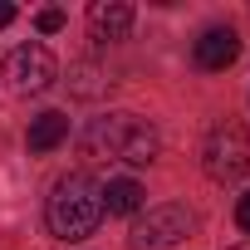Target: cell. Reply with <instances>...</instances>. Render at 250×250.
<instances>
[{"mask_svg": "<svg viewBox=\"0 0 250 250\" xmlns=\"http://www.w3.org/2000/svg\"><path fill=\"white\" fill-rule=\"evenodd\" d=\"M143 196H147V191H143L133 177H118V182L103 187V211H108V216H138V211H143Z\"/></svg>", "mask_w": 250, "mask_h": 250, "instance_id": "ba28073f", "label": "cell"}, {"mask_svg": "<svg viewBox=\"0 0 250 250\" xmlns=\"http://www.w3.org/2000/svg\"><path fill=\"white\" fill-rule=\"evenodd\" d=\"M235 226H240V230L250 235V191H245V196L235 201Z\"/></svg>", "mask_w": 250, "mask_h": 250, "instance_id": "8fae6325", "label": "cell"}, {"mask_svg": "<svg viewBox=\"0 0 250 250\" xmlns=\"http://www.w3.org/2000/svg\"><path fill=\"white\" fill-rule=\"evenodd\" d=\"M201 167H206V177L221 182V187H235V182L250 172V133H245L240 118L211 123V133H206V143H201Z\"/></svg>", "mask_w": 250, "mask_h": 250, "instance_id": "3957f363", "label": "cell"}, {"mask_svg": "<svg viewBox=\"0 0 250 250\" xmlns=\"http://www.w3.org/2000/svg\"><path fill=\"white\" fill-rule=\"evenodd\" d=\"M64 138H69V118L64 113H40L30 123V152H54Z\"/></svg>", "mask_w": 250, "mask_h": 250, "instance_id": "9c48e42d", "label": "cell"}, {"mask_svg": "<svg viewBox=\"0 0 250 250\" xmlns=\"http://www.w3.org/2000/svg\"><path fill=\"white\" fill-rule=\"evenodd\" d=\"M10 20H15V5H10V0H0V30H5Z\"/></svg>", "mask_w": 250, "mask_h": 250, "instance_id": "7c38bea8", "label": "cell"}, {"mask_svg": "<svg viewBox=\"0 0 250 250\" xmlns=\"http://www.w3.org/2000/svg\"><path fill=\"white\" fill-rule=\"evenodd\" d=\"M0 74L10 79L15 93H44L54 79H59V64L44 44H15L5 54V64H0Z\"/></svg>", "mask_w": 250, "mask_h": 250, "instance_id": "5b68a950", "label": "cell"}, {"mask_svg": "<svg viewBox=\"0 0 250 250\" xmlns=\"http://www.w3.org/2000/svg\"><path fill=\"white\" fill-rule=\"evenodd\" d=\"M88 30H93V40H123L133 30V5H123V0H93L88 5Z\"/></svg>", "mask_w": 250, "mask_h": 250, "instance_id": "52a82bcc", "label": "cell"}, {"mask_svg": "<svg viewBox=\"0 0 250 250\" xmlns=\"http://www.w3.org/2000/svg\"><path fill=\"white\" fill-rule=\"evenodd\" d=\"M35 25H40V35H59V30H64V10H54V5H49V10H40V15H35Z\"/></svg>", "mask_w": 250, "mask_h": 250, "instance_id": "30bf717a", "label": "cell"}, {"mask_svg": "<svg viewBox=\"0 0 250 250\" xmlns=\"http://www.w3.org/2000/svg\"><path fill=\"white\" fill-rule=\"evenodd\" d=\"M44 221L59 240H88L103 221V187L88 177V172H69L54 182L49 191V206H44Z\"/></svg>", "mask_w": 250, "mask_h": 250, "instance_id": "6da1fadb", "label": "cell"}, {"mask_svg": "<svg viewBox=\"0 0 250 250\" xmlns=\"http://www.w3.org/2000/svg\"><path fill=\"white\" fill-rule=\"evenodd\" d=\"M191 230H196V216H191L187 206H177V201L147 206V211H138V221H133V230H128V250H172V245H182Z\"/></svg>", "mask_w": 250, "mask_h": 250, "instance_id": "277c9868", "label": "cell"}, {"mask_svg": "<svg viewBox=\"0 0 250 250\" xmlns=\"http://www.w3.org/2000/svg\"><path fill=\"white\" fill-rule=\"evenodd\" d=\"M235 250H250V245H235Z\"/></svg>", "mask_w": 250, "mask_h": 250, "instance_id": "4fadbf2b", "label": "cell"}, {"mask_svg": "<svg viewBox=\"0 0 250 250\" xmlns=\"http://www.w3.org/2000/svg\"><path fill=\"white\" fill-rule=\"evenodd\" d=\"M191 54H196V69L221 74V69H230L240 59V35L230 25H211V30H201V40L191 44Z\"/></svg>", "mask_w": 250, "mask_h": 250, "instance_id": "8992f818", "label": "cell"}, {"mask_svg": "<svg viewBox=\"0 0 250 250\" xmlns=\"http://www.w3.org/2000/svg\"><path fill=\"white\" fill-rule=\"evenodd\" d=\"M83 143H88V152H98V157H118V162H128V167H147V162H157V147H162L157 128H152V123H143V118H133V113L93 118L88 133H83Z\"/></svg>", "mask_w": 250, "mask_h": 250, "instance_id": "7a4b0ae2", "label": "cell"}]
</instances>
